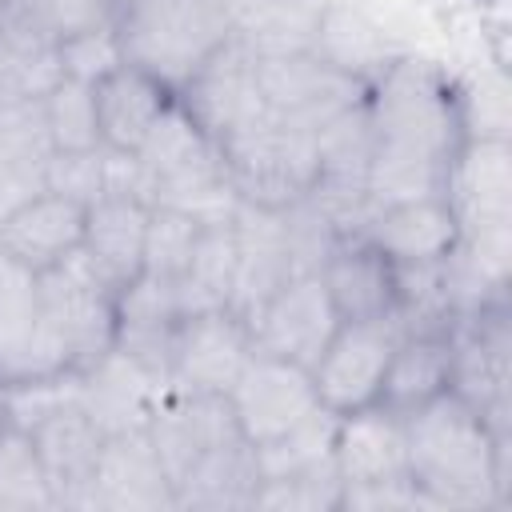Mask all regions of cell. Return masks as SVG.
I'll return each mask as SVG.
<instances>
[{"label": "cell", "instance_id": "38", "mask_svg": "<svg viewBox=\"0 0 512 512\" xmlns=\"http://www.w3.org/2000/svg\"><path fill=\"white\" fill-rule=\"evenodd\" d=\"M56 64H60V76L64 80H80V84L104 80L112 68L124 64L116 24H96V28H84V32L64 36L56 44Z\"/></svg>", "mask_w": 512, "mask_h": 512}, {"label": "cell", "instance_id": "18", "mask_svg": "<svg viewBox=\"0 0 512 512\" xmlns=\"http://www.w3.org/2000/svg\"><path fill=\"white\" fill-rule=\"evenodd\" d=\"M20 432H28L32 448L40 456V468H44V480L52 492V508H84L88 480H92L96 456L104 448L100 424L76 400H68Z\"/></svg>", "mask_w": 512, "mask_h": 512}, {"label": "cell", "instance_id": "41", "mask_svg": "<svg viewBox=\"0 0 512 512\" xmlns=\"http://www.w3.org/2000/svg\"><path fill=\"white\" fill-rule=\"evenodd\" d=\"M4 56H8V32H4V20H0V64H4Z\"/></svg>", "mask_w": 512, "mask_h": 512}, {"label": "cell", "instance_id": "23", "mask_svg": "<svg viewBox=\"0 0 512 512\" xmlns=\"http://www.w3.org/2000/svg\"><path fill=\"white\" fill-rule=\"evenodd\" d=\"M336 472L348 484H380V480H408V436L404 416L368 404L356 412H344L336 420V444H332Z\"/></svg>", "mask_w": 512, "mask_h": 512}, {"label": "cell", "instance_id": "30", "mask_svg": "<svg viewBox=\"0 0 512 512\" xmlns=\"http://www.w3.org/2000/svg\"><path fill=\"white\" fill-rule=\"evenodd\" d=\"M8 48H56L64 36L112 24V8L100 0H8L0 8Z\"/></svg>", "mask_w": 512, "mask_h": 512}, {"label": "cell", "instance_id": "12", "mask_svg": "<svg viewBox=\"0 0 512 512\" xmlns=\"http://www.w3.org/2000/svg\"><path fill=\"white\" fill-rule=\"evenodd\" d=\"M336 324H340V316L328 300V288H324L320 272L288 276L264 300V308L248 320L256 352H268V356H280V360H292V364H304V368L316 364V356L324 352Z\"/></svg>", "mask_w": 512, "mask_h": 512}, {"label": "cell", "instance_id": "2", "mask_svg": "<svg viewBox=\"0 0 512 512\" xmlns=\"http://www.w3.org/2000/svg\"><path fill=\"white\" fill-rule=\"evenodd\" d=\"M408 480L420 508H492L508 500V440L444 392L404 416Z\"/></svg>", "mask_w": 512, "mask_h": 512}, {"label": "cell", "instance_id": "9", "mask_svg": "<svg viewBox=\"0 0 512 512\" xmlns=\"http://www.w3.org/2000/svg\"><path fill=\"white\" fill-rule=\"evenodd\" d=\"M256 76H260L268 112L280 120H292L300 128H312V132H320L340 112L364 104L368 88H372V84L332 68L316 52L256 56Z\"/></svg>", "mask_w": 512, "mask_h": 512}, {"label": "cell", "instance_id": "40", "mask_svg": "<svg viewBox=\"0 0 512 512\" xmlns=\"http://www.w3.org/2000/svg\"><path fill=\"white\" fill-rule=\"evenodd\" d=\"M12 428V416H8V396H4V384H0V432Z\"/></svg>", "mask_w": 512, "mask_h": 512}, {"label": "cell", "instance_id": "35", "mask_svg": "<svg viewBox=\"0 0 512 512\" xmlns=\"http://www.w3.org/2000/svg\"><path fill=\"white\" fill-rule=\"evenodd\" d=\"M32 508H52V492L28 432L8 428L0 432V512H32Z\"/></svg>", "mask_w": 512, "mask_h": 512}, {"label": "cell", "instance_id": "37", "mask_svg": "<svg viewBox=\"0 0 512 512\" xmlns=\"http://www.w3.org/2000/svg\"><path fill=\"white\" fill-rule=\"evenodd\" d=\"M44 188L64 192L80 204H92L112 192V148L92 152H48L44 160Z\"/></svg>", "mask_w": 512, "mask_h": 512}, {"label": "cell", "instance_id": "3", "mask_svg": "<svg viewBox=\"0 0 512 512\" xmlns=\"http://www.w3.org/2000/svg\"><path fill=\"white\" fill-rule=\"evenodd\" d=\"M36 336L28 376L84 372L116 344V296L96 280L80 252L36 272Z\"/></svg>", "mask_w": 512, "mask_h": 512}, {"label": "cell", "instance_id": "15", "mask_svg": "<svg viewBox=\"0 0 512 512\" xmlns=\"http://www.w3.org/2000/svg\"><path fill=\"white\" fill-rule=\"evenodd\" d=\"M444 200L460 232L512 228V148L492 136H464L444 172Z\"/></svg>", "mask_w": 512, "mask_h": 512}, {"label": "cell", "instance_id": "11", "mask_svg": "<svg viewBox=\"0 0 512 512\" xmlns=\"http://www.w3.org/2000/svg\"><path fill=\"white\" fill-rule=\"evenodd\" d=\"M228 404H232V416H236L244 440L252 448H260V444L284 436L288 428H296L308 412H316L320 396H316L312 372L304 364H292V360L252 348L244 372L236 376V384L228 392Z\"/></svg>", "mask_w": 512, "mask_h": 512}, {"label": "cell", "instance_id": "6", "mask_svg": "<svg viewBox=\"0 0 512 512\" xmlns=\"http://www.w3.org/2000/svg\"><path fill=\"white\" fill-rule=\"evenodd\" d=\"M236 200L256 208H288L312 192L320 176V144L312 128L264 112L248 128L216 140Z\"/></svg>", "mask_w": 512, "mask_h": 512}, {"label": "cell", "instance_id": "16", "mask_svg": "<svg viewBox=\"0 0 512 512\" xmlns=\"http://www.w3.org/2000/svg\"><path fill=\"white\" fill-rule=\"evenodd\" d=\"M232 232H236V280L228 308L240 320H252L264 308V300L300 268L292 256L284 208H256L240 200L232 212Z\"/></svg>", "mask_w": 512, "mask_h": 512}, {"label": "cell", "instance_id": "4", "mask_svg": "<svg viewBox=\"0 0 512 512\" xmlns=\"http://www.w3.org/2000/svg\"><path fill=\"white\" fill-rule=\"evenodd\" d=\"M132 156L140 164L148 204L180 208L196 220H232L240 200L228 184L220 144L192 120L180 100L160 112Z\"/></svg>", "mask_w": 512, "mask_h": 512}, {"label": "cell", "instance_id": "1", "mask_svg": "<svg viewBox=\"0 0 512 512\" xmlns=\"http://www.w3.org/2000/svg\"><path fill=\"white\" fill-rule=\"evenodd\" d=\"M368 204L444 196V172L464 140L460 88L428 60L400 56L368 88Z\"/></svg>", "mask_w": 512, "mask_h": 512}, {"label": "cell", "instance_id": "34", "mask_svg": "<svg viewBox=\"0 0 512 512\" xmlns=\"http://www.w3.org/2000/svg\"><path fill=\"white\" fill-rule=\"evenodd\" d=\"M336 412H328L324 404L316 412H308L296 428H288L284 436L268 440L256 448V464H260V480H272V476H284V472H296V468H308V464H320L332 456V444H336Z\"/></svg>", "mask_w": 512, "mask_h": 512}, {"label": "cell", "instance_id": "28", "mask_svg": "<svg viewBox=\"0 0 512 512\" xmlns=\"http://www.w3.org/2000/svg\"><path fill=\"white\" fill-rule=\"evenodd\" d=\"M312 52L320 60H328L332 68L364 80V84H372L388 64H396L404 56L400 44H392V36L368 12L352 8V4H340V0L324 4Z\"/></svg>", "mask_w": 512, "mask_h": 512}, {"label": "cell", "instance_id": "42", "mask_svg": "<svg viewBox=\"0 0 512 512\" xmlns=\"http://www.w3.org/2000/svg\"><path fill=\"white\" fill-rule=\"evenodd\" d=\"M4 4H8V0H0V8H4Z\"/></svg>", "mask_w": 512, "mask_h": 512}, {"label": "cell", "instance_id": "25", "mask_svg": "<svg viewBox=\"0 0 512 512\" xmlns=\"http://www.w3.org/2000/svg\"><path fill=\"white\" fill-rule=\"evenodd\" d=\"M92 96H96L100 144L112 152H136L148 128L160 120V112L176 100V92L164 80H156L136 64L112 68L104 80L92 84Z\"/></svg>", "mask_w": 512, "mask_h": 512}, {"label": "cell", "instance_id": "24", "mask_svg": "<svg viewBox=\"0 0 512 512\" xmlns=\"http://www.w3.org/2000/svg\"><path fill=\"white\" fill-rule=\"evenodd\" d=\"M320 280L340 320H380L396 312V264L368 240H340L324 256Z\"/></svg>", "mask_w": 512, "mask_h": 512}, {"label": "cell", "instance_id": "26", "mask_svg": "<svg viewBox=\"0 0 512 512\" xmlns=\"http://www.w3.org/2000/svg\"><path fill=\"white\" fill-rule=\"evenodd\" d=\"M452 328V324H448ZM448 328H424V332H404L388 368H384V384L376 404L408 416L416 408H424L428 400L448 392L452 380V344H448Z\"/></svg>", "mask_w": 512, "mask_h": 512}, {"label": "cell", "instance_id": "29", "mask_svg": "<svg viewBox=\"0 0 512 512\" xmlns=\"http://www.w3.org/2000/svg\"><path fill=\"white\" fill-rule=\"evenodd\" d=\"M232 280H236V232L232 220H204L196 248L176 280L180 312H208V308H228L232 300Z\"/></svg>", "mask_w": 512, "mask_h": 512}, {"label": "cell", "instance_id": "10", "mask_svg": "<svg viewBox=\"0 0 512 512\" xmlns=\"http://www.w3.org/2000/svg\"><path fill=\"white\" fill-rule=\"evenodd\" d=\"M252 356V328L232 308H208L180 316L168 348V388L172 392H212L228 396L236 376Z\"/></svg>", "mask_w": 512, "mask_h": 512}, {"label": "cell", "instance_id": "5", "mask_svg": "<svg viewBox=\"0 0 512 512\" xmlns=\"http://www.w3.org/2000/svg\"><path fill=\"white\" fill-rule=\"evenodd\" d=\"M112 24L124 64L152 72L172 92L236 36L232 0H128Z\"/></svg>", "mask_w": 512, "mask_h": 512}, {"label": "cell", "instance_id": "7", "mask_svg": "<svg viewBox=\"0 0 512 512\" xmlns=\"http://www.w3.org/2000/svg\"><path fill=\"white\" fill-rule=\"evenodd\" d=\"M452 344V380L448 392L460 396L472 412L488 420V428L508 440V408H512V384H508V296L492 300L476 312H464L448 328Z\"/></svg>", "mask_w": 512, "mask_h": 512}, {"label": "cell", "instance_id": "36", "mask_svg": "<svg viewBox=\"0 0 512 512\" xmlns=\"http://www.w3.org/2000/svg\"><path fill=\"white\" fill-rule=\"evenodd\" d=\"M204 220L180 212V208H164V204H152L148 212V240H144V272L160 276V280H180L192 248H196V236H200Z\"/></svg>", "mask_w": 512, "mask_h": 512}, {"label": "cell", "instance_id": "32", "mask_svg": "<svg viewBox=\"0 0 512 512\" xmlns=\"http://www.w3.org/2000/svg\"><path fill=\"white\" fill-rule=\"evenodd\" d=\"M344 480L336 472V460H320L272 480H260L252 508H272V512H340Z\"/></svg>", "mask_w": 512, "mask_h": 512}, {"label": "cell", "instance_id": "13", "mask_svg": "<svg viewBox=\"0 0 512 512\" xmlns=\"http://www.w3.org/2000/svg\"><path fill=\"white\" fill-rule=\"evenodd\" d=\"M176 100L192 112V120L212 140H224L268 112L260 76H256V56L236 36L188 76V84L176 92Z\"/></svg>", "mask_w": 512, "mask_h": 512}, {"label": "cell", "instance_id": "20", "mask_svg": "<svg viewBox=\"0 0 512 512\" xmlns=\"http://www.w3.org/2000/svg\"><path fill=\"white\" fill-rule=\"evenodd\" d=\"M148 436L164 460V472L176 488V480L216 444L244 436L228 396H212V392H172L160 400V408L148 420Z\"/></svg>", "mask_w": 512, "mask_h": 512}, {"label": "cell", "instance_id": "22", "mask_svg": "<svg viewBox=\"0 0 512 512\" xmlns=\"http://www.w3.org/2000/svg\"><path fill=\"white\" fill-rule=\"evenodd\" d=\"M84 220H88V204L44 188L0 220V248L16 256L24 268L44 272L68 260L72 252H80Z\"/></svg>", "mask_w": 512, "mask_h": 512}, {"label": "cell", "instance_id": "14", "mask_svg": "<svg viewBox=\"0 0 512 512\" xmlns=\"http://www.w3.org/2000/svg\"><path fill=\"white\" fill-rule=\"evenodd\" d=\"M84 508H104V512L176 508L172 480L164 472V460H160L148 428L104 436V448H100L92 480H88Z\"/></svg>", "mask_w": 512, "mask_h": 512}, {"label": "cell", "instance_id": "39", "mask_svg": "<svg viewBox=\"0 0 512 512\" xmlns=\"http://www.w3.org/2000/svg\"><path fill=\"white\" fill-rule=\"evenodd\" d=\"M340 508H364V512H380V508H420V496L412 488V480H380V484H348L340 496Z\"/></svg>", "mask_w": 512, "mask_h": 512}, {"label": "cell", "instance_id": "8", "mask_svg": "<svg viewBox=\"0 0 512 512\" xmlns=\"http://www.w3.org/2000/svg\"><path fill=\"white\" fill-rule=\"evenodd\" d=\"M400 336H404V320L396 312L380 316V320H340L336 332L328 336L324 352L308 368L320 404L336 416L376 404L384 368H388Z\"/></svg>", "mask_w": 512, "mask_h": 512}, {"label": "cell", "instance_id": "33", "mask_svg": "<svg viewBox=\"0 0 512 512\" xmlns=\"http://www.w3.org/2000/svg\"><path fill=\"white\" fill-rule=\"evenodd\" d=\"M44 128L52 152H92L100 148V124H96V96L92 84L80 80H56L44 100Z\"/></svg>", "mask_w": 512, "mask_h": 512}, {"label": "cell", "instance_id": "19", "mask_svg": "<svg viewBox=\"0 0 512 512\" xmlns=\"http://www.w3.org/2000/svg\"><path fill=\"white\" fill-rule=\"evenodd\" d=\"M148 212L152 204L128 192H108L88 204L80 256L112 296H120L144 272Z\"/></svg>", "mask_w": 512, "mask_h": 512}, {"label": "cell", "instance_id": "31", "mask_svg": "<svg viewBox=\"0 0 512 512\" xmlns=\"http://www.w3.org/2000/svg\"><path fill=\"white\" fill-rule=\"evenodd\" d=\"M36 272L0 248V384L20 380L36 336Z\"/></svg>", "mask_w": 512, "mask_h": 512}, {"label": "cell", "instance_id": "17", "mask_svg": "<svg viewBox=\"0 0 512 512\" xmlns=\"http://www.w3.org/2000/svg\"><path fill=\"white\" fill-rule=\"evenodd\" d=\"M168 396V376L112 348L92 368L76 372V404L100 424L104 436L148 428L152 412Z\"/></svg>", "mask_w": 512, "mask_h": 512}, {"label": "cell", "instance_id": "27", "mask_svg": "<svg viewBox=\"0 0 512 512\" xmlns=\"http://www.w3.org/2000/svg\"><path fill=\"white\" fill-rule=\"evenodd\" d=\"M260 488V464L256 448L236 436L216 448H208L180 480H176V508H204V512H228V508H252V496Z\"/></svg>", "mask_w": 512, "mask_h": 512}, {"label": "cell", "instance_id": "21", "mask_svg": "<svg viewBox=\"0 0 512 512\" xmlns=\"http://www.w3.org/2000/svg\"><path fill=\"white\" fill-rule=\"evenodd\" d=\"M352 240H368L392 264L440 260L456 248L460 220H456V212L444 196H416V200H396V204L368 208V216H364V224L356 228Z\"/></svg>", "mask_w": 512, "mask_h": 512}]
</instances>
